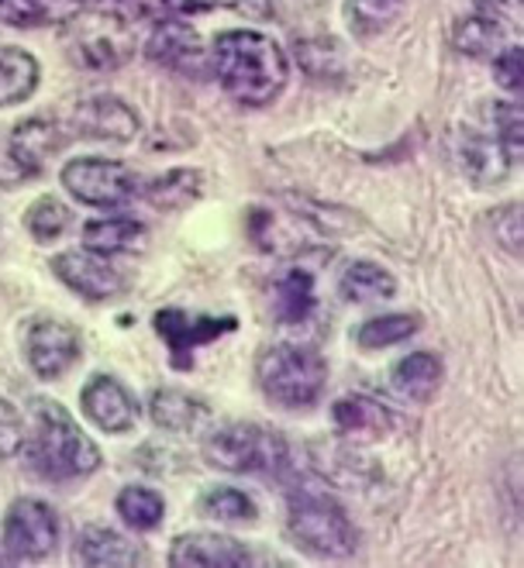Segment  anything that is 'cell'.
I'll return each mask as SVG.
<instances>
[{"instance_id":"cb8c5ba5","label":"cell","mask_w":524,"mask_h":568,"mask_svg":"<svg viewBox=\"0 0 524 568\" xmlns=\"http://www.w3.org/2000/svg\"><path fill=\"white\" fill-rule=\"evenodd\" d=\"M390 386L397 393H404L407 399H429L442 386V358L432 352L404 355L390 369Z\"/></svg>"},{"instance_id":"44dd1931","label":"cell","mask_w":524,"mask_h":568,"mask_svg":"<svg viewBox=\"0 0 524 568\" xmlns=\"http://www.w3.org/2000/svg\"><path fill=\"white\" fill-rule=\"evenodd\" d=\"M339 293L355 307H376L397 296V280L376 262H349L339 283Z\"/></svg>"},{"instance_id":"83f0119b","label":"cell","mask_w":524,"mask_h":568,"mask_svg":"<svg viewBox=\"0 0 524 568\" xmlns=\"http://www.w3.org/2000/svg\"><path fill=\"white\" fill-rule=\"evenodd\" d=\"M452 42L470 59H490L504 45V28L497 18H490V14H466V18L455 21Z\"/></svg>"},{"instance_id":"ab89813d","label":"cell","mask_w":524,"mask_h":568,"mask_svg":"<svg viewBox=\"0 0 524 568\" xmlns=\"http://www.w3.org/2000/svg\"><path fill=\"white\" fill-rule=\"evenodd\" d=\"M14 183H24V173L11 162V155L4 152L0 155V186H14Z\"/></svg>"},{"instance_id":"5bb4252c","label":"cell","mask_w":524,"mask_h":568,"mask_svg":"<svg viewBox=\"0 0 524 568\" xmlns=\"http://www.w3.org/2000/svg\"><path fill=\"white\" fill-rule=\"evenodd\" d=\"M66 149V131L59 128V121L52 118H24L8 139V155L18 170L24 173V180H36L52 155H59Z\"/></svg>"},{"instance_id":"7a4b0ae2","label":"cell","mask_w":524,"mask_h":568,"mask_svg":"<svg viewBox=\"0 0 524 568\" xmlns=\"http://www.w3.org/2000/svg\"><path fill=\"white\" fill-rule=\"evenodd\" d=\"M36 434L28 445V462L42 479H87L101 469V448H97L83 427L52 399H31Z\"/></svg>"},{"instance_id":"3957f363","label":"cell","mask_w":524,"mask_h":568,"mask_svg":"<svg viewBox=\"0 0 524 568\" xmlns=\"http://www.w3.org/2000/svg\"><path fill=\"white\" fill-rule=\"evenodd\" d=\"M286 538L298 545L304 555L321 561H345L359 548V534L342 504L328 499L321 493L301 489L290 496L286 514Z\"/></svg>"},{"instance_id":"e0dca14e","label":"cell","mask_w":524,"mask_h":568,"mask_svg":"<svg viewBox=\"0 0 524 568\" xmlns=\"http://www.w3.org/2000/svg\"><path fill=\"white\" fill-rule=\"evenodd\" d=\"M80 242L97 255H139L149 242V227L135 217H97L83 224Z\"/></svg>"},{"instance_id":"2e32d148","label":"cell","mask_w":524,"mask_h":568,"mask_svg":"<svg viewBox=\"0 0 524 568\" xmlns=\"http://www.w3.org/2000/svg\"><path fill=\"white\" fill-rule=\"evenodd\" d=\"M170 565L177 568H245L252 551L224 534H183L170 548Z\"/></svg>"},{"instance_id":"ffe728a7","label":"cell","mask_w":524,"mask_h":568,"mask_svg":"<svg viewBox=\"0 0 524 568\" xmlns=\"http://www.w3.org/2000/svg\"><path fill=\"white\" fill-rule=\"evenodd\" d=\"M73 555L80 565H101V568H124V565H139V548L131 545L124 534H118L114 527H101V524H87L77 534Z\"/></svg>"},{"instance_id":"4316f807","label":"cell","mask_w":524,"mask_h":568,"mask_svg":"<svg viewBox=\"0 0 524 568\" xmlns=\"http://www.w3.org/2000/svg\"><path fill=\"white\" fill-rule=\"evenodd\" d=\"M421 331V317L417 314H376L366 324L355 327V345L363 352H383L393 348Z\"/></svg>"},{"instance_id":"7c38bea8","label":"cell","mask_w":524,"mask_h":568,"mask_svg":"<svg viewBox=\"0 0 524 568\" xmlns=\"http://www.w3.org/2000/svg\"><path fill=\"white\" fill-rule=\"evenodd\" d=\"M145 59L187 80H204L211 73L201 36L183 21H155L145 42Z\"/></svg>"},{"instance_id":"1f68e13d","label":"cell","mask_w":524,"mask_h":568,"mask_svg":"<svg viewBox=\"0 0 524 568\" xmlns=\"http://www.w3.org/2000/svg\"><path fill=\"white\" fill-rule=\"evenodd\" d=\"M201 514L211 520H221V524H252L259 517V507L249 493L232 489V486H218L201 496Z\"/></svg>"},{"instance_id":"d4e9b609","label":"cell","mask_w":524,"mask_h":568,"mask_svg":"<svg viewBox=\"0 0 524 568\" xmlns=\"http://www.w3.org/2000/svg\"><path fill=\"white\" fill-rule=\"evenodd\" d=\"M201 190H204L201 170H170V173L155 176L152 183L139 186V193L149 200L152 207H159V211L187 207V204H193L196 196H201Z\"/></svg>"},{"instance_id":"d6a6232c","label":"cell","mask_w":524,"mask_h":568,"mask_svg":"<svg viewBox=\"0 0 524 568\" xmlns=\"http://www.w3.org/2000/svg\"><path fill=\"white\" fill-rule=\"evenodd\" d=\"M77 59H80V65H87V70H114V65H121V59H124V49L111 36H104V31L83 28L77 39Z\"/></svg>"},{"instance_id":"30bf717a","label":"cell","mask_w":524,"mask_h":568,"mask_svg":"<svg viewBox=\"0 0 524 568\" xmlns=\"http://www.w3.org/2000/svg\"><path fill=\"white\" fill-rule=\"evenodd\" d=\"M142 131V121L135 108H128L124 100L101 93V97H87L73 108L70 118V135L87 139V142H111V145H128Z\"/></svg>"},{"instance_id":"4fadbf2b","label":"cell","mask_w":524,"mask_h":568,"mask_svg":"<svg viewBox=\"0 0 524 568\" xmlns=\"http://www.w3.org/2000/svg\"><path fill=\"white\" fill-rule=\"evenodd\" d=\"M80 407L93 427L108 434H124L139 424V399L114 376H93L80 393Z\"/></svg>"},{"instance_id":"8fae6325","label":"cell","mask_w":524,"mask_h":568,"mask_svg":"<svg viewBox=\"0 0 524 568\" xmlns=\"http://www.w3.org/2000/svg\"><path fill=\"white\" fill-rule=\"evenodd\" d=\"M52 273L59 276V283H66V290H73L77 296L90 300V304H108V300L128 290L124 276L114 270L111 255H97L90 248L56 255Z\"/></svg>"},{"instance_id":"f1b7e54d","label":"cell","mask_w":524,"mask_h":568,"mask_svg":"<svg viewBox=\"0 0 524 568\" xmlns=\"http://www.w3.org/2000/svg\"><path fill=\"white\" fill-rule=\"evenodd\" d=\"M70 224H73V211L66 207L59 196H52V193L39 196L36 204L24 211V227H28V235L36 239L39 245L59 242L66 231H70Z\"/></svg>"},{"instance_id":"9c48e42d","label":"cell","mask_w":524,"mask_h":568,"mask_svg":"<svg viewBox=\"0 0 524 568\" xmlns=\"http://www.w3.org/2000/svg\"><path fill=\"white\" fill-rule=\"evenodd\" d=\"M152 327L159 331V338L167 342L173 352L177 369H193V348L211 345L224 338L228 331H235V317H218V314H187L180 307H162L152 317Z\"/></svg>"},{"instance_id":"d590c367","label":"cell","mask_w":524,"mask_h":568,"mask_svg":"<svg viewBox=\"0 0 524 568\" xmlns=\"http://www.w3.org/2000/svg\"><path fill=\"white\" fill-rule=\"evenodd\" d=\"M494 59V80L501 83V90H507V93H514V100L521 97V59H524V52H521V45L514 42V45H504L501 52H494L490 55Z\"/></svg>"},{"instance_id":"277c9868","label":"cell","mask_w":524,"mask_h":568,"mask_svg":"<svg viewBox=\"0 0 524 568\" xmlns=\"http://www.w3.org/2000/svg\"><path fill=\"white\" fill-rule=\"evenodd\" d=\"M204 455L214 469L232 473V476H262V479H280L290 473V445L276 430L255 427V424H228L214 430Z\"/></svg>"},{"instance_id":"ba28073f","label":"cell","mask_w":524,"mask_h":568,"mask_svg":"<svg viewBox=\"0 0 524 568\" xmlns=\"http://www.w3.org/2000/svg\"><path fill=\"white\" fill-rule=\"evenodd\" d=\"M59 548V517L36 496H18L4 514V551L14 561H46Z\"/></svg>"},{"instance_id":"836d02e7","label":"cell","mask_w":524,"mask_h":568,"mask_svg":"<svg viewBox=\"0 0 524 568\" xmlns=\"http://www.w3.org/2000/svg\"><path fill=\"white\" fill-rule=\"evenodd\" d=\"M490 124H494V135L501 139V145L514 155V159H521V142H524V131H521V108L517 104H511V100H504V104H494L490 108Z\"/></svg>"},{"instance_id":"7402d4cb","label":"cell","mask_w":524,"mask_h":568,"mask_svg":"<svg viewBox=\"0 0 524 568\" xmlns=\"http://www.w3.org/2000/svg\"><path fill=\"white\" fill-rule=\"evenodd\" d=\"M318 311V286L308 270H290L273 283V317L280 324H304Z\"/></svg>"},{"instance_id":"60d3db41","label":"cell","mask_w":524,"mask_h":568,"mask_svg":"<svg viewBox=\"0 0 524 568\" xmlns=\"http://www.w3.org/2000/svg\"><path fill=\"white\" fill-rule=\"evenodd\" d=\"M483 8H494V11H504V14H517L521 11V0H476Z\"/></svg>"},{"instance_id":"8d00e7d4","label":"cell","mask_w":524,"mask_h":568,"mask_svg":"<svg viewBox=\"0 0 524 568\" xmlns=\"http://www.w3.org/2000/svg\"><path fill=\"white\" fill-rule=\"evenodd\" d=\"M501 217H504V224H501V227H494V231L501 235L504 248H507V252H514V258H517V255H521V204L504 207V211H501Z\"/></svg>"},{"instance_id":"74e56055","label":"cell","mask_w":524,"mask_h":568,"mask_svg":"<svg viewBox=\"0 0 524 568\" xmlns=\"http://www.w3.org/2000/svg\"><path fill=\"white\" fill-rule=\"evenodd\" d=\"M90 8H101V0H90ZM104 11L114 14L121 24L149 14V11H145V0H104Z\"/></svg>"},{"instance_id":"d6986e66","label":"cell","mask_w":524,"mask_h":568,"mask_svg":"<svg viewBox=\"0 0 524 568\" xmlns=\"http://www.w3.org/2000/svg\"><path fill=\"white\" fill-rule=\"evenodd\" d=\"M90 8V0H0V24L8 28H52L70 24Z\"/></svg>"},{"instance_id":"f35d334b","label":"cell","mask_w":524,"mask_h":568,"mask_svg":"<svg viewBox=\"0 0 524 568\" xmlns=\"http://www.w3.org/2000/svg\"><path fill=\"white\" fill-rule=\"evenodd\" d=\"M162 4L180 14H208V11H221V8H235L239 0H162Z\"/></svg>"},{"instance_id":"52a82bcc","label":"cell","mask_w":524,"mask_h":568,"mask_svg":"<svg viewBox=\"0 0 524 568\" xmlns=\"http://www.w3.org/2000/svg\"><path fill=\"white\" fill-rule=\"evenodd\" d=\"M21 352L28 369L46 383L62 379L80 362V334L59 317H31L21 331Z\"/></svg>"},{"instance_id":"603a6c76","label":"cell","mask_w":524,"mask_h":568,"mask_svg":"<svg viewBox=\"0 0 524 568\" xmlns=\"http://www.w3.org/2000/svg\"><path fill=\"white\" fill-rule=\"evenodd\" d=\"M39 62L31 52L18 45H0V108H14L36 93L39 87Z\"/></svg>"},{"instance_id":"484cf974","label":"cell","mask_w":524,"mask_h":568,"mask_svg":"<svg viewBox=\"0 0 524 568\" xmlns=\"http://www.w3.org/2000/svg\"><path fill=\"white\" fill-rule=\"evenodd\" d=\"M332 420L345 434H383L393 427V414L373 396H345L332 407Z\"/></svg>"},{"instance_id":"e575fe53","label":"cell","mask_w":524,"mask_h":568,"mask_svg":"<svg viewBox=\"0 0 524 568\" xmlns=\"http://www.w3.org/2000/svg\"><path fill=\"white\" fill-rule=\"evenodd\" d=\"M24 452V417L14 404L0 396V458H14Z\"/></svg>"},{"instance_id":"8992f818","label":"cell","mask_w":524,"mask_h":568,"mask_svg":"<svg viewBox=\"0 0 524 568\" xmlns=\"http://www.w3.org/2000/svg\"><path fill=\"white\" fill-rule=\"evenodd\" d=\"M59 180H62V190L73 200H80V204H87V207H104V211L131 204V200L139 196V186H142L135 170H128L124 162L97 159V155H83V159L66 162Z\"/></svg>"},{"instance_id":"9a60e30c","label":"cell","mask_w":524,"mask_h":568,"mask_svg":"<svg viewBox=\"0 0 524 568\" xmlns=\"http://www.w3.org/2000/svg\"><path fill=\"white\" fill-rule=\"evenodd\" d=\"M455 155H458V165H463V173L476 186H497V183H504L507 173H511V165H517V159L501 145L497 135H486V131H473V128L458 131Z\"/></svg>"},{"instance_id":"f546056e","label":"cell","mask_w":524,"mask_h":568,"mask_svg":"<svg viewBox=\"0 0 524 568\" xmlns=\"http://www.w3.org/2000/svg\"><path fill=\"white\" fill-rule=\"evenodd\" d=\"M118 517L131 530H152L167 517V504H162V496L149 486H124L118 493Z\"/></svg>"},{"instance_id":"ac0fdd59","label":"cell","mask_w":524,"mask_h":568,"mask_svg":"<svg viewBox=\"0 0 524 568\" xmlns=\"http://www.w3.org/2000/svg\"><path fill=\"white\" fill-rule=\"evenodd\" d=\"M152 420L170 434H196L211 424V407L201 396L183 389H155L149 399Z\"/></svg>"},{"instance_id":"6da1fadb","label":"cell","mask_w":524,"mask_h":568,"mask_svg":"<svg viewBox=\"0 0 524 568\" xmlns=\"http://www.w3.org/2000/svg\"><path fill=\"white\" fill-rule=\"evenodd\" d=\"M208 65L228 97L245 108L273 104L290 80V59L280 42L249 28L221 31L211 42Z\"/></svg>"},{"instance_id":"5b68a950","label":"cell","mask_w":524,"mask_h":568,"mask_svg":"<svg viewBox=\"0 0 524 568\" xmlns=\"http://www.w3.org/2000/svg\"><path fill=\"white\" fill-rule=\"evenodd\" d=\"M259 389L280 410H311L328 383L324 358L308 345H276L259 358Z\"/></svg>"},{"instance_id":"4dcf8cb0","label":"cell","mask_w":524,"mask_h":568,"mask_svg":"<svg viewBox=\"0 0 524 568\" xmlns=\"http://www.w3.org/2000/svg\"><path fill=\"white\" fill-rule=\"evenodd\" d=\"M404 0H345V21L359 39H373L397 21Z\"/></svg>"}]
</instances>
